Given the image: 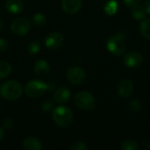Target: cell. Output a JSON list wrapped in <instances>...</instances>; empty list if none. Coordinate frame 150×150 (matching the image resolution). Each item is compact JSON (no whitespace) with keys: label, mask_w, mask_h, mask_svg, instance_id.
I'll use <instances>...</instances> for the list:
<instances>
[{"label":"cell","mask_w":150,"mask_h":150,"mask_svg":"<svg viewBox=\"0 0 150 150\" xmlns=\"http://www.w3.org/2000/svg\"><path fill=\"white\" fill-rule=\"evenodd\" d=\"M23 92V88L20 83L15 80H10L1 84L0 96L8 101H15L18 99Z\"/></svg>","instance_id":"1"},{"label":"cell","mask_w":150,"mask_h":150,"mask_svg":"<svg viewBox=\"0 0 150 150\" xmlns=\"http://www.w3.org/2000/svg\"><path fill=\"white\" fill-rule=\"evenodd\" d=\"M53 120L60 127H68L74 120L73 112L67 106L59 105L52 111Z\"/></svg>","instance_id":"2"},{"label":"cell","mask_w":150,"mask_h":150,"mask_svg":"<svg viewBox=\"0 0 150 150\" xmlns=\"http://www.w3.org/2000/svg\"><path fill=\"white\" fill-rule=\"evenodd\" d=\"M53 86L40 79H33L28 82L25 87V92L31 98H38L43 96L47 91H51Z\"/></svg>","instance_id":"3"},{"label":"cell","mask_w":150,"mask_h":150,"mask_svg":"<svg viewBox=\"0 0 150 150\" xmlns=\"http://www.w3.org/2000/svg\"><path fill=\"white\" fill-rule=\"evenodd\" d=\"M127 34L125 32H119L112 35L106 41V47L114 55H120L126 50Z\"/></svg>","instance_id":"4"},{"label":"cell","mask_w":150,"mask_h":150,"mask_svg":"<svg viewBox=\"0 0 150 150\" xmlns=\"http://www.w3.org/2000/svg\"><path fill=\"white\" fill-rule=\"evenodd\" d=\"M74 104L81 110H94L96 101L94 96L89 91H80L74 97Z\"/></svg>","instance_id":"5"},{"label":"cell","mask_w":150,"mask_h":150,"mask_svg":"<svg viewBox=\"0 0 150 150\" xmlns=\"http://www.w3.org/2000/svg\"><path fill=\"white\" fill-rule=\"evenodd\" d=\"M31 25L28 19L25 18H18L11 24V31L17 36H24L30 32Z\"/></svg>","instance_id":"6"},{"label":"cell","mask_w":150,"mask_h":150,"mask_svg":"<svg viewBox=\"0 0 150 150\" xmlns=\"http://www.w3.org/2000/svg\"><path fill=\"white\" fill-rule=\"evenodd\" d=\"M67 79L73 84H81L86 79V73L83 69L78 66H72L67 70Z\"/></svg>","instance_id":"7"},{"label":"cell","mask_w":150,"mask_h":150,"mask_svg":"<svg viewBox=\"0 0 150 150\" xmlns=\"http://www.w3.org/2000/svg\"><path fill=\"white\" fill-rule=\"evenodd\" d=\"M64 42V37L62 33L57 32H53L48 33L45 38V46L50 50L58 49L62 46Z\"/></svg>","instance_id":"8"},{"label":"cell","mask_w":150,"mask_h":150,"mask_svg":"<svg viewBox=\"0 0 150 150\" xmlns=\"http://www.w3.org/2000/svg\"><path fill=\"white\" fill-rule=\"evenodd\" d=\"M143 62V58H142V55L136 52V51H130V52H127L124 57H123V62L124 64L128 67V68H137L139 66L142 65Z\"/></svg>","instance_id":"9"},{"label":"cell","mask_w":150,"mask_h":150,"mask_svg":"<svg viewBox=\"0 0 150 150\" xmlns=\"http://www.w3.org/2000/svg\"><path fill=\"white\" fill-rule=\"evenodd\" d=\"M70 96H71L70 90L66 86H61L54 91L53 95V99L55 103L59 105H63L69 102Z\"/></svg>","instance_id":"10"},{"label":"cell","mask_w":150,"mask_h":150,"mask_svg":"<svg viewBox=\"0 0 150 150\" xmlns=\"http://www.w3.org/2000/svg\"><path fill=\"white\" fill-rule=\"evenodd\" d=\"M134 91V83L130 79H123L118 85V94L121 98H128Z\"/></svg>","instance_id":"11"},{"label":"cell","mask_w":150,"mask_h":150,"mask_svg":"<svg viewBox=\"0 0 150 150\" xmlns=\"http://www.w3.org/2000/svg\"><path fill=\"white\" fill-rule=\"evenodd\" d=\"M82 0H62V8L68 14H75L79 11Z\"/></svg>","instance_id":"12"},{"label":"cell","mask_w":150,"mask_h":150,"mask_svg":"<svg viewBox=\"0 0 150 150\" xmlns=\"http://www.w3.org/2000/svg\"><path fill=\"white\" fill-rule=\"evenodd\" d=\"M4 6L6 11L11 14H19L24 11V3L22 0H7Z\"/></svg>","instance_id":"13"},{"label":"cell","mask_w":150,"mask_h":150,"mask_svg":"<svg viewBox=\"0 0 150 150\" xmlns=\"http://www.w3.org/2000/svg\"><path fill=\"white\" fill-rule=\"evenodd\" d=\"M33 70L34 73L37 76H47L50 73V66L48 64V62L45 60H38L33 66Z\"/></svg>","instance_id":"14"},{"label":"cell","mask_w":150,"mask_h":150,"mask_svg":"<svg viewBox=\"0 0 150 150\" xmlns=\"http://www.w3.org/2000/svg\"><path fill=\"white\" fill-rule=\"evenodd\" d=\"M23 148L25 150H40L43 149V145L38 138L30 136L24 140Z\"/></svg>","instance_id":"15"},{"label":"cell","mask_w":150,"mask_h":150,"mask_svg":"<svg viewBox=\"0 0 150 150\" xmlns=\"http://www.w3.org/2000/svg\"><path fill=\"white\" fill-rule=\"evenodd\" d=\"M147 14L148 13L146 11L144 5H142V4H139V5L134 7L132 10V16L136 20H142V19L145 18Z\"/></svg>","instance_id":"16"},{"label":"cell","mask_w":150,"mask_h":150,"mask_svg":"<svg viewBox=\"0 0 150 150\" xmlns=\"http://www.w3.org/2000/svg\"><path fill=\"white\" fill-rule=\"evenodd\" d=\"M11 70L12 68L9 62L5 61H0V80L8 77L11 75Z\"/></svg>","instance_id":"17"},{"label":"cell","mask_w":150,"mask_h":150,"mask_svg":"<svg viewBox=\"0 0 150 150\" xmlns=\"http://www.w3.org/2000/svg\"><path fill=\"white\" fill-rule=\"evenodd\" d=\"M140 30L142 33V35L145 39H150V18H145L142 19V22L140 26Z\"/></svg>","instance_id":"18"},{"label":"cell","mask_w":150,"mask_h":150,"mask_svg":"<svg viewBox=\"0 0 150 150\" xmlns=\"http://www.w3.org/2000/svg\"><path fill=\"white\" fill-rule=\"evenodd\" d=\"M117 10H118V3L116 0L108 1L104 7V11H105V14H107L109 16L114 15L117 12Z\"/></svg>","instance_id":"19"},{"label":"cell","mask_w":150,"mask_h":150,"mask_svg":"<svg viewBox=\"0 0 150 150\" xmlns=\"http://www.w3.org/2000/svg\"><path fill=\"white\" fill-rule=\"evenodd\" d=\"M33 24L36 26H42L46 24L47 22V18L45 16V14L41 13V12H38L36 14H34L33 16Z\"/></svg>","instance_id":"20"},{"label":"cell","mask_w":150,"mask_h":150,"mask_svg":"<svg viewBox=\"0 0 150 150\" xmlns=\"http://www.w3.org/2000/svg\"><path fill=\"white\" fill-rule=\"evenodd\" d=\"M40 43L38 40L31 41L27 46V51L32 55L37 54L40 52Z\"/></svg>","instance_id":"21"},{"label":"cell","mask_w":150,"mask_h":150,"mask_svg":"<svg viewBox=\"0 0 150 150\" xmlns=\"http://www.w3.org/2000/svg\"><path fill=\"white\" fill-rule=\"evenodd\" d=\"M121 149L123 150H137L139 149L138 143L134 140H126L121 143Z\"/></svg>","instance_id":"22"},{"label":"cell","mask_w":150,"mask_h":150,"mask_svg":"<svg viewBox=\"0 0 150 150\" xmlns=\"http://www.w3.org/2000/svg\"><path fill=\"white\" fill-rule=\"evenodd\" d=\"M40 108L43 112H52L54 108V101L51 100V99H47L45 100L41 105H40Z\"/></svg>","instance_id":"23"},{"label":"cell","mask_w":150,"mask_h":150,"mask_svg":"<svg viewBox=\"0 0 150 150\" xmlns=\"http://www.w3.org/2000/svg\"><path fill=\"white\" fill-rule=\"evenodd\" d=\"M128 107L132 112H137L142 110V103L140 102V100L133 99L128 103Z\"/></svg>","instance_id":"24"},{"label":"cell","mask_w":150,"mask_h":150,"mask_svg":"<svg viewBox=\"0 0 150 150\" xmlns=\"http://www.w3.org/2000/svg\"><path fill=\"white\" fill-rule=\"evenodd\" d=\"M70 150H87L88 149V146L84 142H74L70 147Z\"/></svg>","instance_id":"25"},{"label":"cell","mask_w":150,"mask_h":150,"mask_svg":"<svg viewBox=\"0 0 150 150\" xmlns=\"http://www.w3.org/2000/svg\"><path fill=\"white\" fill-rule=\"evenodd\" d=\"M125 5L128 8H134L139 4H141L142 0H123Z\"/></svg>","instance_id":"26"},{"label":"cell","mask_w":150,"mask_h":150,"mask_svg":"<svg viewBox=\"0 0 150 150\" xmlns=\"http://www.w3.org/2000/svg\"><path fill=\"white\" fill-rule=\"evenodd\" d=\"M13 125H14L13 120L11 118H6L3 122V127L6 130H10L13 127Z\"/></svg>","instance_id":"27"},{"label":"cell","mask_w":150,"mask_h":150,"mask_svg":"<svg viewBox=\"0 0 150 150\" xmlns=\"http://www.w3.org/2000/svg\"><path fill=\"white\" fill-rule=\"evenodd\" d=\"M8 47H9L8 41L4 38H0V53H4L8 49Z\"/></svg>","instance_id":"28"},{"label":"cell","mask_w":150,"mask_h":150,"mask_svg":"<svg viewBox=\"0 0 150 150\" xmlns=\"http://www.w3.org/2000/svg\"><path fill=\"white\" fill-rule=\"evenodd\" d=\"M144 7L146 9V11L148 14H150V0H146L144 4Z\"/></svg>","instance_id":"29"},{"label":"cell","mask_w":150,"mask_h":150,"mask_svg":"<svg viewBox=\"0 0 150 150\" xmlns=\"http://www.w3.org/2000/svg\"><path fill=\"white\" fill-rule=\"evenodd\" d=\"M3 138H4V130L2 127H0V142L3 140Z\"/></svg>","instance_id":"30"},{"label":"cell","mask_w":150,"mask_h":150,"mask_svg":"<svg viewBox=\"0 0 150 150\" xmlns=\"http://www.w3.org/2000/svg\"><path fill=\"white\" fill-rule=\"evenodd\" d=\"M4 22L0 19V31H2L3 29H4Z\"/></svg>","instance_id":"31"}]
</instances>
